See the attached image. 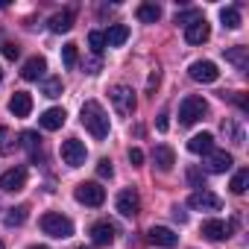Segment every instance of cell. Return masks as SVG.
<instances>
[{
  "instance_id": "cell-1",
  "label": "cell",
  "mask_w": 249,
  "mask_h": 249,
  "mask_svg": "<svg viewBox=\"0 0 249 249\" xmlns=\"http://www.w3.org/2000/svg\"><path fill=\"white\" fill-rule=\"evenodd\" d=\"M82 126H85L97 141L108 138V114L103 111V106H100L97 100H88V103L82 106Z\"/></svg>"
},
{
  "instance_id": "cell-2",
  "label": "cell",
  "mask_w": 249,
  "mask_h": 249,
  "mask_svg": "<svg viewBox=\"0 0 249 249\" xmlns=\"http://www.w3.org/2000/svg\"><path fill=\"white\" fill-rule=\"evenodd\" d=\"M41 231L50 234V237L65 240V237L73 234V223L65 214H59V211H47V214H41Z\"/></svg>"
},
{
  "instance_id": "cell-3",
  "label": "cell",
  "mask_w": 249,
  "mask_h": 249,
  "mask_svg": "<svg viewBox=\"0 0 249 249\" xmlns=\"http://www.w3.org/2000/svg\"><path fill=\"white\" fill-rule=\"evenodd\" d=\"M205 111H208V103H205L202 97L191 94V97H185V100L179 103V123H182V126H194V123H196Z\"/></svg>"
},
{
  "instance_id": "cell-4",
  "label": "cell",
  "mask_w": 249,
  "mask_h": 249,
  "mask_svg": "<svg viewBox=\"0 0 249 249\" xmlns=\"http://www.w3.org/2000/svg\"><path fill=\"white\" fill-rule=\"evenodd\" d=\"M73 196H76V202L97 208V205H103V202H106V188H100L97 182H82V185H76Z\"/></svg>"
},
{
  "instance_id": "cell-5",
  "label": "cell",
  "mask_w": 249,
  "mask_h": 249,
  "mask_svg": "<svg viewBox=\"0 0 249 249\" xmlns=\"http://www.w3.org/2000/svg\"><path fill=\"white\" fill-rule=\"evenodd\" d=\"M85 159H88V150H85V144H82L79 138H68V141L62 144V161H65L68 167H82Z\"/></svg>"
},
{
  "instance_id": "cell-6",
  "label": "cell",
  "mask_w": 249,
  "mask_h": 249,
  "mask_svg": "<svg viewBox=\"0 0 249 249\" xmlns=\"http://www.w3.org/2000/svg\"><path fill=\"white\" fill-rule=\"evenodd\" d=\"M108 97H111L117 114H132V111H135V94H132L129 85H114V88L108 91Z\"/></svg>"
},
{
  "instance_id": "cell-7",
  "label": "cell",
  "mask_w": 249,
  "mask_h": 249,
  "mask_svg": "<svg viewBox=\"0 0 249 249\" xmlns=\"http://www.w3.org/2000/svg\"><path fill=\"white\" fill-rule=\"evenodd\" d=\"M188 205L194 208V211H220V205H223V199L217 196V194H211V191H194L191 196H188Z\"/></svg>"
},
{
  "instance_id": "cell-8",
  "label": "cell",
  "mask_w": 249,
  "mask_h": 249,
  "mask_svg": "<svg viewBox=\"0 0 249 249\" xmlns=\"http://www.w3.org/2000/svg\"><path fill=\"white\" fill-rule=\"evenodd\" d=\"M24 188H27V167H12V170H6L3 176H0V191L18 194Z\"/></svg>"
},
{
  "instance_id": "cell-9",
  "label": "cell",
  "mask_w": 249,
  "mask_h": 249,
  "mask_svg": "<svg viewBox=\"0 0 249 249\" xmlns=\"http://www.w3.org/2000/svg\"><path fill=\"white\" fill-rule=\"evenodd\" d=\"M188 73H191V79H196V82H217V79H220L217 65H214V62H208V59L194 62V65L188 68Z\"/></svg>"
},
{
  "instance_id": "cell-10",
  "label": "cell",
  "mask_w": 249,
  "mask_h": 249,
  "mask_svg": "<svg viewBox=\"0 0 249 249\" xmlns=\"http://www.w3.org/2000/svg\"><path fill=\"white\" fill-rule=\"evenodd\" d=\"M117 211H120L123 217H135V214L141 211V196H138L132 188L120 191V194H117Z\"/></svg>"
},
{
  "instance_id": "cell-11",
  "label": "cell",
  "mask_w": 249,
  "mask_h": 249,
  "mask_svg": "<svg viewBox=\"0 0 249 249\" xmlns=\"http://www.w3.org/2000/svg\"><path fill=\"white\" fill-rule=\"evenodd\" d=\"M211 38V24L205 21V18H199V21H194L191 27H185V41L188 44H205Z\"/></svg>"
},
{
  "instance_id": "cell-12",
  "label": "cell",
  "mask_w": 249,
  "mask_h": 249,
  "mask_svg": "<svg viewBox=\"0 0 249 249\" xmlns=\"http://www.w3.org/2000/svg\"><path fill=\"white\" fill-rule=\"evenodd\" d=\"M147 237H150V243H156V246H164V249H173V246L179 243V234H176L173 229H167V226H153Z\"/></svg>"
},
{
  "instance_id": "cell-13",
  "label": "cell",
  "mask_w": 249,
  "mask_h": 249,
  "mask_svg": "<svg viewBox=\"0 0 249 249\" xmlns=\"http://www.w3.org/2000/svg\"><path fill=\"white\" fill-rule=\"evenodd\" d=\"M231 234V223H226V220H205L202 223V237H208V240H226Z\"/></svg>"
},
{
  "instance_id": "cell-14",
  "label": "cell",
  "mask_w": 249,
  "mask_h": 249,
  "mask_svg": "<svg viewBox=\"0 0 249 249\" xmlns=\"http://www.w3.org/2000/svg\"><path fill=\"white\" fill-rule=\"evenodd\" d=\"M9 111H12L15 117H30V111H33V97H30L27 91H15L12 100H9Z\"/></svg>"
},
{
  "instance_id": "cell-15",
  "label": "cell",
  "mask_w": 249,
  "mask_h": 249,
  "mask_svg": "<svg viewBox=\"0 0 249 249\" xmlns=\"http://www.w3.org/2000/svg\"><path fill=\"white\" fill-rule=\"evenodd\" d=\"M231 164H234L231 153H226V150H211L208 153V170L211 173H226V170H231Z\"/></svg>"
},
{
  "instance_id": "cell-16",
  "label": "cell",
  "mask_w": 249,
  "mask_h": 249,
  "mask_svg": "<svg viewBox=\"0 0 249 249\" xmlns=\"http://www.w3.org/2000/svg\"><path fill=\"white\" fill-rule=\"evenodd\" d=\"M65 120H68V114H65V108H47L41 117H38V123L47 129V132H56V129H62L65 126Z\"/></svg>"
},
{
  "instance_id": "cell-17",
  "label": "cell",
  "mask_w": 249,
  "mask_h": 249,
  "mask_svg": "<svg viewBox=\"0 0 249 249\" xmlns=\"http://www.w3.org/2000/svg\"><path fill=\"white\" fill-rule=\"evenodd\" d=\"M91 240L97 243V246H111L114 243V226L111 223H94L91 226Z\"/></svg>"
},
{
  "instance_id": "cell-18",
  "label": "cell",
  "mask_w": 249,
  "mask_h": 249,
  "mask_svg": "<svg viewBox=\"0 0 249 249\" xmlns=\"http://www.w3.org/2000/svg\"><path fill=\"white\" fill-rule=\"evenodd\" d=\"M188 150H191L194 156H208V153L214 150V135H211V132H199V135H194V138L188 141Z\"/></svg>"
},
{
  "instance_id": "cell-19",
  "label": "cell",
  "mask_w": 249,
  "mask_h": 249,
  "mask_svg": "<svg viewBox=\"0 0 249 249\" xmlns=\"http://www.w3.org/2000/svg\"><path fill=\"white\" fill-rule=\"evenodd\" d=\"M44 71H47V62H44L41 56H33V59H27V65H24L21 76H24L27 82H36V79H41V76H44Z\"/></svg>"
},
{
  "instance_id": "cell-20",
  "label": "cell",
  "mask_w": 249,
  "mask_h": 249,
  "mask_svg": "<svg viewBox=\"0 0 249 249\" xmlns=\"http://www.w3.org/2000/svg\"><path fill=\"white\" fill-rule=\"evenodd\" d=\"M103 36H106V47H120V44H126V38H129V27L111 24Z\"/></svg>"
},
{
  "instance_id": "cell-21",
  "label": "cell",
  "mask_w": 249,
  "mask_h": 249,
  "mask_svg": "<svg viewBox=\"0 0 249 249\" xmlns=\"http://www.w3.org/2000/svg\"><path fill=\"white\" fill-rule=\"evenodd\" d=\"M153 161H156V167H159L161 173H170V170H173V164H176V153H173L170 147H156Z\"/></svg>"
},
{
  "instance_id": "cell-22",
  "label": "cell",
  "mask_w": 249,
  "mask_h": 249,
  "mask_svg": "<svg viewBox=\"0 0 249 249\" xmlns=\"http://www.w3.org/2000/svg\"><path fill=\"white\" fill-rule=\"evenodd\" d=\"M71 27H73V12H71V9L56 12V15L50 18V33H71Z\"/></svg>"
},
{
  "instance_id": "cell-23",
  "label": "cell",
  "mask_w": 249,
  "mask_h": 249,
  "mask_svg": "<svg viewBox=\"0 0 249 249\" xmlns=\"http://www.w3.org/2000/svg\"><path fill=\"white\" fill-rule=\"evenodd\" d=\"M135 15H138V21H144V24H156V21L161 18V6H156V3H141Z\"/></svg>"
},
{
  "instance_id": "cell-24",
  "label": "cell",
  "mask_w": 249,
  "mask_h": 249,
  "mask_svg": "<svg viewBox=\"0 0 249 249\" xmlns=\"http://www.w3.org/2000/svg\"><path fill=\"white\" fill-rule=\"evenodd\" d=\"M220 21H223L226 30H240V12L234 6H223L220 9Z\"/></svg>"
},
{
  "instance_id": "cell-25",
  "label": "cell",
  "mask_w": 249,
  "mask_h": 249,
  "mask_svg": "<svg viewBox=\"0 0 249 249\" xmlns=\"http://www.w3.org/2000/svg\"><path fill=\"white\" fill-rule=\"evenodd\" d=\"M226 62H231L237 71H246V68H249V59H246V47H231V50H226Z\"/></svg>"
},
{
  "instance_id": "cell-26",
  "label": "cell",
  "mask_w": 249,
  "mask_h": 249,
  "mask_svg": "<svg viewBox=\"0 0 249 249\" xmlns=\"http://www.w3.org/2000/svg\"><path fill=\"white\" fill-rule=\"evenodd\" d=\"M27 217H30V208H27V205H18V208H9V214H6L3 223H6L9 229H15V226H21Z\"/></svg>"
},
{
  "instance_id": "cell-27",
  "label": "cell",
  "mask_w": 249,
  "mask_h": 249,
  "mask_svg": "<svg viewBox=\"0 0 249 249\" xmlns=\"http://www.w3.org/2000/svg\"><path fill=\"white\" fill-rule=\"evenodd\" d=\"M246 185H249V170H246V167H240V170L231 176V185H229V188H231V194H237V196H240V194L246 191Z\"/></svg>"
},
{
  "instance_id": "cell-28",
  "label": "cell",
  "mask_w": 249,
  "mask_h": 249,
  "mask_svg": "<svg viewBox=\"0 0 249 249\" xmlns=\"http://www.w3.org/2000/svg\"><path fill=\"white\" fill-rule=\"evenodd\" d=\"M76 59H79V50H76L73 41H68V44L62 47V62H65V68H76Z\"/></svg>"
},
{
  "instance_id": "cell-29",
  "label": "cell",
  "mask_w": 249,
  "mask_h": 249,
  "mask_svg": "<svg viewBox=\"0 0 249 249\" xmlns=\"http://www.w3.org/2000/svg\"><path fill=\"white\" fill-rule=\"evenodd\" d=\"M88 47L94 50V56H100V53L106 50V36H103L100 30H94V33H88Z\"/></svg>"
},
{
  "instance_id": "cell-30",
  "label": "cell",
  "mask_w": 249,
  "mask_h": 249,
  "mask_svg": "<svg viewBox=\"0 0 249 249\" xmlns=\"http://www.w3.org/2000/svg\"><path fill=\"white\" fill-rule=\"evenodd\" d=\"M21 144H24V150H30L33 156H38L41 138H38V132H24V135H21Z\"/></svg>"
},
{
  "instance_id": "cell-31",
  "label": "cell",
  "mask_w": 249,
  "mask_h": 249,
  "mask_svg": "<svg viewBox=\"0 0 249 249\" xmlns=\"http://www.w3.org/2000/svg\"><path fill=\"white\" fill-rule=\"evenodd\" d=\"M202 18V12L199 9H185V12H176V24H185V27H191L194 21H199Z\"/></svg>"
},
{
  "instance_id": "cell-32",
  "label": "cell",
  "mask_w": 249,
  "mask_h": 249,
  "mask_svg": "<svg viewBox=\"0 0 249 249\" xmlns=\"http://www.w3.org/2000/svg\"><path fill=\"white\" fill-rule=\"evenodd\" d=\"M62 91H65V85H62L59 76H50V79L44 82V97H59Z\"/></svg>"
},
{
  "instance_id": "cell-33",
  "label": "cell",
  "mask_w": 249,
  "mask_h": 249,
  "mask_svg": "<svg viewBox=\"0 0 249 249\" xmlns=\"http://www.w3.org/2000/svg\"><path fill=\"white\" fill-rule=\"evenodd\" d=\"M97 176H100V179H111V176H114V167H111L108 159H100V161H97Z\"/></svg>"
},
{
  "instance_id": "cell-34",
  "label": "cell",
  "mask_w": 249,
  "mask_h": 249,
  "mask_svg": "<svg viewBox=\"0 0 249 249\" xmlns=\"http://www.w3.org/2000/svg\"><path fill=\"white\" fill-rule=\"evenodd\" d=\"M0 50H3V56H6L9 62H15V59L21 56V47H18L15 41H3V47H0Z\"/></svg>"
},
{
  "instance_id": "cell-35",
  "label": "cell",
  "mask_w": 249,
  "mask_h": 249,
  "mask_svg": "<svg viewBox=\"0 0 249 249\" xmlns=\"http://www.w3.org/2000/svg\"><path fill=\"white\" fill-rule=\"evenodd\" d=\"M188 182H191V185H196V188H202V185H205V173H202V170H196V167H191V170H188Z\"/></svg>"
},
{
  "instance_id": "cell-36",
  "label": "cell",
  "mask_w": 249,
  "mask_h": 249,
  "mask_svg": "<svg viewBox=\"0 0 249 249\" xmlns=\"http://www.w3.org/2000/svg\"><path fill=\"white\" fill-rule=\"evenodd\" d=\"M223 100H231V103H237V106H240V111H246V108H249V103H246V97H243L240 91H234V94H223Z\"/></svg>"
},
{
  "instance_id": "cell-37",
  "label": "cell",
  "mask_w": 249,
  "mask_h": 249,
  "mask_svg": "<svg viewBox=\"0 0 249 249\" xmlns=\"http://www.w3.org/2000/svg\"><path fill=\"white\" fill-rule=\"evenodd\" d=\"M0 153H9V129L0 126Z\"/></svg>"
},
{
  "instance_id": "cell-38",
  "label": "cell",
  "mask_w": 249,
  "mask_h": 249,
  "mask_svg": "<svg viewBox=\"0 0 249 249\" xmlns=\"http://www.w3.org/2000/svg\"><path fill=\"white\" fill-rule=\"evenodd\" d=\"M129 161H132L135 167H141V164H144V153H141L138 147H135V150H129Z\"/></svg>"
},
{
  "instance_id": "cell-39",
  "label": "cell",
  "mask_w": 249,
  "mask_h": 249,
  "mask_svg": "<svg viewBox=\"0 0 249 249\" xmlns=\"http://www.w3.org/2000/svg\"><path fill=\"white\" fill-rule=\"evenodd\" d=\"M156 126H159V132H167V126H170V120H167V114H159V120H156Z\"/></svg>"
},
{
  "instance_id": "cell-40",
  "label": "cell",
  "mask_w": 249,
  "mask_h": 249,
  "mask_svg": "<svg viewBox=\"0 0 249 249\" xmlns=\"http://www.w3.org/2000/svg\"><path fill=\"white\" fill-rule=\"evenodd\" d=\"M156 85H159V71L150 73V79H147V91H156Z\"/></svg>"
},
{
  "instance_id": "cell-41",
  "label": "cell",
  "mask_w": 249,
  "mask_h": 249,
  "mask_svg": "<svg viewBox=\"0 0 249 249\" xmlns=\"http://www.w3.org/2000/svg\"><path fill=\"white\" fill-rule=\"evenodd\" d=\"M88 73H100V59H91L88 62Z\"/></svg>"
},
{
  "instance_id": "cell-42",
  "label": "cell",
  "mask_w": 249,
  "mask_h": 249,
  "mask_svg": "<svg viewBox=\"0 0 249 249\" xmlns=\"http://www.w3.org/2000/svg\"><path fill=\"white\" fill-rule=\"evenodd\" d=\"M30 249H47V246H30Z\"/></svg>"
},
{
  "instance_id": "cell-43",
  "label": "cell",
  "mask_w": 249,
  "mask_h": 249,
  "mask_svg": "<svg viewBox=\"0 0 249 249\" xmlns=\"http://www.w3.org/2000/svg\"><path fill=\"white\" fill-rule=\"evenodd\" d=\"M0 249H3V240H0Z\"/></svg>"
},
{
  "instance_id": "cell-44",
  "label": "cell",
  "mask_w": 249,
  "mask_h": 249,
  "mask_svg": "<svg viewBox=\"0 0 249 249\" xmlns=\"http://www.w3.org/2000/svg\"><path fill=\"white\" fill-rule=\"evenodd\" d=\"M0 79H3V71H0Z\"/></svg>"
},
{
  "instance_id": "cell-45",
  "label": "cell",
  "mask_w": 249,
  "mask_h": 249,
  "mask_svg": "<svg viewBox=\"0 0 249 249\" xmlns=\"http://www.w3.org/2000/svg\"><path fill=\"white\" fill-rule=\"evenodd\" d=\"M79 249H85V246H79Z\"/></svg>"
}]
</instances>
